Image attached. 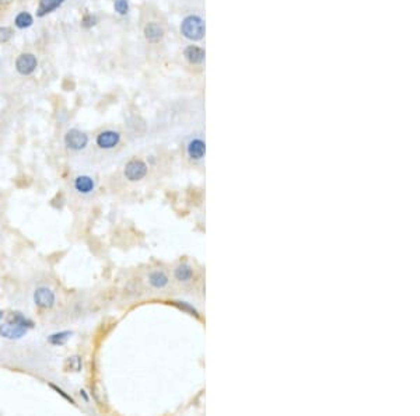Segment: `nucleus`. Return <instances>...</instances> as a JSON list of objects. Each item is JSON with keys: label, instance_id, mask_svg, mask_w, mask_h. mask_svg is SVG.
Returning a JSON list of instances; mask_svg holds the SVG:
<instances>
[{"label": "nucleus", "instance_id": "1", "mask_svg": "<svg viewBox=\"0 0 420 416\" xmlns=\"http://www.w3.org/2000/svg\"><path fill=\"white\" fill-rule=\"evenodd\" d=\"M181 32L191 41H199L205 35V22L198 15H188L181 24Z\"/></svg>", "mask_w": 420, "mask_h": 416}, {"label": "nucleus", "instance_id": "2", "mask_svg": "<svg viewBox=\"0 0 420 416\" xmlns=\"http://www.w3.org/2000/svg\"><path fill=\"white\" fill-rule=\"evenodd\" d=\"M147 164L141 161L139 158H132L131 161H128L125 165V177L131 182H136L143 179L147 175Z\"/></svg>", "mask_w": 420, "mask_h": 416}, {"label": "nucleus", "instance_id": "3", "mask_svg": "<svg viewBox=\"0 0 420 416\" xmlns=\"http://www.w3.org/2000/svg\"><path fill=\"white\" fill-rule=\"evenodd\" d=\"M87 143H89V136L79 129H70L65 135V144L67 149L79 151V150L84 149L87 146Z\"/></svg>", "mask_w": 420, "mask_h": 416}, {"label": "nucleus", "instance_id": "4", "mask_svg": "<svg viewBox=\"0 0 420 416\" xmlns=\"http://www.w3.org/2000/svg\"><path fill=\"white\" fill-rule=\"evenodd\" d=\"M27 331H28L27 328L20 325L15 321L8 320V322L0 325V336H3L6 339H20L27 334Z\"/></svg>", "mask_w": 420, "mask_h": 416}, {"label": "nucleus", "instance_id": "5", "mask_svg": "<svg viewBox=\"0 0 420 416\" xmlns=\"http://www.w3.org/2000/svg\"><path fill=\"white\" fill-rule=\"evenodd\" d=\"M97 146L100 149L111 150L117 147L121 141V135L115 131H104L97 136Z\"/></svg>", "mask_w": 420, "mask_h": 416}, {"label": "nucleus", "instance_id": "6", "mask_svg": "<svg viewBox=\"0 0 420 416\" xmlns=\"http://www.w3.org/2000/svg\"><path fill=\"white\" fill-rule=\"evenodd\" d=\"M37 65V58H35L32 53H22V55H20V56L17 58V60H15L17 72L24 76L31 75V73L35 70Z\"/></svg>", "mask_w": 420, "mask_h": 416}, {"label": "nucleus", "instance_id": "7", "mask_svg": "<svg viewBox=\"0 0 420 416\" xmlns=\"http://www.w3.org/2000/svg\"><path fill=\"white\" fill-rule=\"evenodd\" d=\"M34 301L41 308H51L55 304V294L48 287H38L34 293Z\"/></svg>", "mask_w": 420, "mask_h": 416}, {"label": "nucleus", "instance_id": "8", "mask_svg": "<svg viewBox=\"0 0 420 416\" xmlns=\"http://www.w3.org/2000/svg\"><path fill=\"white\" fill-rule=\"evenodd\" d=\"M205 151H206V147H205V141L196 138V139H192L188 146H186V153H188V157L193 160V161H200L203 157H205Z\"/></svg>", "mask_w": 420, "mask_h": 416}, {"label": "nucleus", "instance_id": "9", "mask_svg": "<svg viewBox=\"0 0 420 416\" xmlns=\"http://www.w3.org/2000/svg\"><path fill=\"white\" fill-rule=\"evenodd\" d=\"M94 188H96V182L89 175H79L77 178L74 179V189L77 192L87 195V193L93 192Z\"/></svg>", "mask_w": 420, "mask_h": 416}, {"label": "nucleus", "instance_id": "10", "mask_svg": "<svg viewBox=\"0 0 420 416\" xmlns=\"http://www.w3.org/2000/svg\"><path fill=\"white\" fill-rule=\"evenodd\" d=\"M174 277L181 283L191 282L193 277V269L189 264H179L174 271Z\"/></svg>", "mask_w": 420, "mask_h": 416}, {"label": "nucleus", "instance_id": "11", "mask_svg": "<svg viewBox=\"0 0 420 416\" xmlns=\"http://www.w3.org/2000/svg\"><path fill=\"white\" fill-rule=\"evenodd\" d=\"M184 53L185 58L192 65H199V63H202L205 60V51L202 48H199V46H193V45L188 46Z\"/></svg>", "mask_w": 420, "mask_h": 416}, {"label": "nucleus", "instance_id": "12", "mask_svg": "<svg viewBox=\"0 0 420 416\" xmlns=\"http://www.w3.org/2000/svg\"><path fill=\"white\" fill-rule=\"evenodd\" d=\"M164 35L161 25L157 22H148L147 25L144 27V37L147 38V41L150 42H158Z\"/></svg>", "mask_w": 420, "mask_h": 416}, {"label": "nucleus", "instance_id": "13", "mask_svg": "<svg viewBox=\"0 0 420 416\" xmlns=\"http://www.w3.org/2000/svg\"><path fill=\"white\" fill-rule=\"evenodd\" d=\"M170 282L168 276L165 275V272L162 271H154L148 275V283L154 287V289H164Z\"/></svg>", "mask_w": 420, "mask_h": 416}, {"label": "nucleus", "instance_id": "14", "mask_svg": "<svg viewBox=\"0 0 420 416\" xmlns=\"http://www.w3.org/2000/svg\"><path fill=\"white\" fill-rule=\"evenodd\" d=\"M62 3H63V0H41L39 8H38V15L42 17V15L51 13L55 8L59 7Z\"/></svg>", "mask_w": 420, "mask_h": 416}, {"label": "nucleus", "instance_id": "15", "mask_svg": "<svg viewBox=\"0 0 420 416\" xmlns=\"http://www.w3.org/2000/svg\"><path fill=\"white\" fill-rule=\"evenodd\" d=\"M72 335H73V332H70V331L56 332V334H52L48 336V342L51 345H55V346H60V345H65L72 338Z\"/></svg>", "mask_w": 420, "mask_h": 416}, {"label": "nucleus", "instance_id": "16", "mask_svg": "<svg viewBox=\"0 0 420 416\" xmlns=\"http://www.w3.org/2000/svg\"><path fill=\"white\" fill-rule=\"evenodd\" d=\"M31 24H32V17H31L30 13L22 11L15 17V25L18 28H27V27H30Z\"/></svg>", "mask_w": 420, "mask_h": 416}, {"label": "nucleus", "instance_id": "17", "mask_svg": "<svg viewBox=\"0 0 420 416\" xmlns=\"http://www.w3.org/2000/svg\"><path fill=\"white\" fill-rule=\"evenodd\" d=\"M65 369L67 372H80L81 370V357L80 356H72L69 357L65 364Z\"/></svg>", "mask_w": 420, "mask_h": 416}, {"label": "nucleus", "instance_id": "18", "mask_svg": "<svg viewBox=\"0 0 420 416\" xmlns=\"http://www.w3.org/2000/svg\"><path fill=\"white\" fill-rule=\"evenodd\" d=\"M8 320L10 321H15V322H18L20 325H22V327H25L27 329L28 328H32L34 327V324H32V321L28 320L27 317H24L21 312H13L10 317H8Z\"/></svg>", "mask_w": 420, "mask_h": 416}, {"label": "nucleus", "instance_id": "19", "mask_svg": "<svg viewBox=\"0 0 420 416\" xmlns=\"http://www.w3.org/2000/svg\"><path fill=\"white\" fill-rule=\"evenodd\" d=\"M115 10L118 11L119 14H126L129 10V3L128 0H115Z\"/></svg>", "mask_w": 420, "mask_h": 416}, {"label": "nucleus", "instance_id": "20", "mask_svg": "<svg viewBox=\"0 0 420 416\" xmlns=\"http://www.w3.org/2000/svg\"><path fill=\"white\" fill-rule=\"evenodd\" d=\"M13 37V30L10 27H0V44L7 42Z\"/></svg>", "mask_w": 420, "mask_h": 416}, {"label": "nucleus", "instance_id": "21", "mask_svg": "<svg viewBox=\"0 0 420 416\" xmlns=\"http://www.w3.org/2000/svg\"><path fill=\"white\" fill-rule=\"evenodd\" d=\"M49 387H51L52 390H55V391H56V393H58V394L60 395V397H63V398H65V400H66V401H69L70 402V404H76V402H74V400L73 398H72V397H70V395L69 394H66V391H63V390H62V388H59V387L58 386H55V384H49Z\"/></svg>", "mask_w": 420, "mask_h": 416}, {"label": "nucleus", "instance_id": "22", "mask_svg": "<svg viewBox=\"0 0 420 416\" xmlns=\"http://www.w3.org/2000/svg\"><path fill=\"white\" fill-rule=\"evenodd\" d=\"M174 304L178 305V307H179L181 310H185V311L191 312L192 315H198V311H196V310H195V308H193L192 305H189L188 303H185V301H175Z\"/></svg>", "mask_w": 420, "mask_h": 416}, {"label": "nucleus", "instance_id": "23", "mask_svg": "<svg viewBox=\"0 0 420 416\" xmlns=\"http://www.w3.org/2000/svg\"><path fill=\"white\" fill-rule=\"evenodd\" d=\"M10 1H11V0H0V4H7Z\"/></svg>", "mask_w": 420, "mask_h": 416}, {"label": "nucleus", "instance_id": "24", "mask_svg": "<svg viewBox=\"0 0 420 416\" xmlns=\"http://www.w3.org/2000/svg\"><path fill=\"white\" fill-rule=\"evenodd\" d=\"M1 318H3V311H0V321H1Z\"/></svg>", "mask_w": 420, "mask_h": 416}]
</instances>
